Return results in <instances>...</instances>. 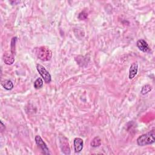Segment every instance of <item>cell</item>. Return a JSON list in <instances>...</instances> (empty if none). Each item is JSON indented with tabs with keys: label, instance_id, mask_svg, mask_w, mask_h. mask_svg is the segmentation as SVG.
I'll list each match as a JSON object with an SVG mask.
<instances>
[{
	"label": "cell",
	"instance_id": "1",
	"mask_svg": "<svg viewBox=\"0 0 155 155\" xmlns=\"http://www.w3.org/2000/svg\"><path fill=\"white\" fill-rule=\"evenodd\" d=\"M154 137V130H152L140 136L137 139V143L139 146H145L152 144L155 142Z\"/></svg>",
	"mask_w": 155,
	"mask_h": 155
},
{
	"label": "cell",
	"instance_id": "2",
	"mask_svg": "<svg viewBox=\"0 0 155 155\" xmlns=\"http://www.w3.org/2000/svg\"><path fill=\"white\" fill-rule=\"evenodd\" d=\"M35 53L37 57L43 61H49L51 58V52L49 48L42 46L35 49Z\"/></svg>",
	"mask_w": 155,
	"mask_h": 155
},
{
	"label": "cell",
	"instance_id": "3",
	"mask_svg": "<svg viewBox=\"0 0 155 155\" xmlns=\"http://www.w3.org/2000/svg\"><path fill=\"white\" fill-rule=\"evenodd\" d=\"M36 69L41 77L43 78L44 81L47 83L48 84L51 82V75L48 73V71L45 69V68L42 66L41 64H36Z\"/></svg>",
	"mask_w": 155,
	"mask_h": 155
},
{
	"label": "cell",
	"instance_id": "4",
	"mask_svg": "<svg viewBox=\"0 0 155 155\" xmlns=\"http://www.w3.org/2000/svg\"><path fill=\"white\" fill-rule=\"evenodd\" d=\"M35 142H36V144L38 145V146L41 149V150L42 151V152L44 154H50L48 147L47 146L46 143L42 140V139L41 138V137L40 136L36 135L35 136Z\"/></svg>",
	"mask_w": 155,
	"mask_h": 155
},
{
	"label": "cell",
	"instance_id": "5",
	"mask_svg": "<svg viewBox=\"0 0 155 155\" xmlns=\"http://www.w3.org/2000/svg\"><path fill=\"white\" fill-rule=\"evenodd\" d=\"M136 45H137V47H138V48L143 51V52H148L150 50L149 46H148V44H147V42L143 40V39H139L137 41V43H136Z\"/></svg>",
	"mask_w": 155,
	"mask_h": 155
},
{
	"label": "cell",
	"instance_id": "6",
	"mask_svg": "<svg viewBox=\"0 0 155 155\" xmlns=\"http://www.w3.org/2000/svg\"><path fill=\"white\" fill-rule=\"evenodd\" d=\"M74 148L76 153H79L83 148L84 142L83 140L80 137H76L74 139Z\"/></svg>",
	"mask_w": 155,
	"mask_h": 155
},
{
	"label": "cell",
	"instance_id": "7",
	"mask_svg": "<svg viewBox=\"0 0 155 155\" xmlns=\"http://www.w3.org/2000/svg\"><path fill=\"white\" fill-rule=\"evenodd\" d=\"M3 60H4V62H5V64H6L7 65L12 64L15 61V59H14L13 53L9 52V51H7V52L4 53V54L3 55Z\"/></svg>",
	"mask_w": 155,
	"mask_h": 155
},
{
	"label": "cell",
	"instance_id": "8",
	"mask_svg": "<svg viewBox=\"0 0 155 155\" xmlns=\"http://www.w3.org/2000/svg\"><path fill=\"white\" fill-rule=\"evenodd\" d=\"M138 71V64L137 62H133L131 65L129 70V79H133Z\"/></svg>",
	"mask_w": 155,
	"mask_h": 155
},
{
	"label": "cell",
	"instance_id": "9",
	"mask_svg": "<svg viewBox=\"0 0 155 155\" xmlns=\"http://www.w3.org/2000/svg\"><path fill=\"white\" fill-rule=\"evenodd\" d=\"M1 85L7 90H10L13 88V84L10 80H5L2 81Z\"/></svg>",
	"mask_w": 155,
	"mask_h": 155
},
{
	"label": "cell",
	"instance_id": "10",
	"mask_svg": "<svg viewBox=\"0 0 155 155\" xmlns=\"http://www.w3.org/2000/svg\"><path fill=\"white\" fill-rule=\"evenodd\" d=\"M90 145L93 147H99L101 145V140L100 137L98 136H96L94 138H93V139L92 140V141L90 143Z\"/></svg>",
	"mask_w": 155,
	"mask_h": 155
},
{
	"label": "cell",
	"instance_id": "11",
	"mask_svg": "<svg viewBox=\"0 0 155 155\" xmlns=\"http://www.w3.org/2000/svg\"><path fill=\"white\" fill-rule=\"evenodd\" d=\"M43 86V81L41 78H38L34 82V87L36 89H39Z\"/></svg>",
	"mask_w": 155,
	"mask_h": 155
},
{
	"label": "cell",
	"instance_id": "12",
	"mask_svg": "<svg viewBox=\"0 0 155 155\" xmlns=\"http://www.w3.org/2000/svg\"><path fill=\"white\" fill-rule=\"evenodd\" d=\"M61 147L63 146V148H62V151L65 153V151H67V153L68 154H70V147H69V144H68V142L65 140H63V144L61 143Z\"/></svg>",
	"mask_w": 155,
	"mask_h": 155
},
{
	"label": "cell",
	"instance_id": "13",
	"mask_svg": "<svg viewBox=\"0 0 155 155\" xmlns=\"http://www.w3.org/2000/svg\"><path fill=\"white\" fill-rule=\"evenodd\" d=\"M151 90H152L151 86L150 85H149V84H146V85H144L142 87L140 93L142 94H145L148 93V92H150Z\"/></svg>",
	"mask_w": 155,
	"mask_h": 155
},
{
	"label": "cell",
	"instance_id": "14",
	"mask_svg": "<svg viewBox=\"0 0 155 155\" xmlns=\"http://www.w3.org/2000/svg\"><path fill=\"white\" fill-rule=\"evenodd\" d=\"M78 18L81 20H84L87 18V13H85V12H82L79 13V15L78 16Z\"/></svg>",
	"mask_w": 155,
	"mask_h": 155
}]
</instances>
